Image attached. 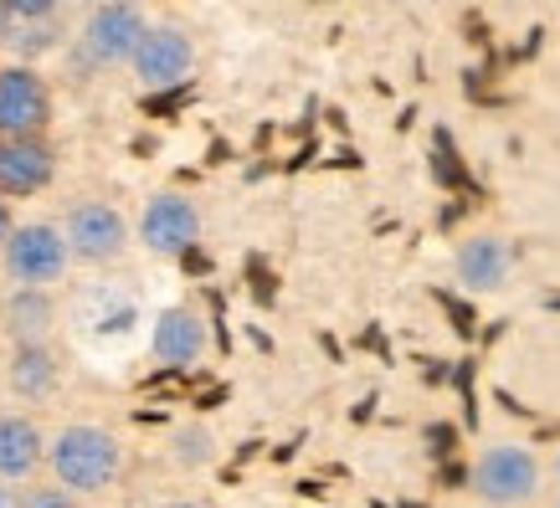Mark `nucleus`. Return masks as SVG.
<instances>
[{"mask_svg": "<svg viewBox=\"0 0 560 508\" xmlns=\"http://www.w3.org/2000/svg\"><path fill=\"white\" fill-rule=\"evenodd\" d=\"M47 468L62 488H72L78 498H83V493L114 488V477L124 473V447L108 426L72 422L47 441Z\"/></svg>", "mask_w": 560, "mask_h": 508, "instance_id": "nucleus-1", "label": "nucleus"}, {"mask_svg": "<svg viewBox=\"0 0 560 508\" xmlns=\"http://www.w3.org/2000/svg\"><path fill=\"white\" fill-rule=\"evenodd\" d=\"M545 468L540 458L520 447V441H493L474 458V473H468V488H474L478 504L489 508H525L540 498Z\"/></svg>", "mask_w": 560, "mask_h": 508, "instance_id": "nucleus-2", "label": "nucleus"}, {"mask_svg": "<svg viewBox=\"0 0 560 508\" xmlns=\"http://www.w3.org/2000/svg\"><path fill=\"white\" fill-rule=\"evenodd\" d=\"M0 257H5L11 283H21V288H51L72 268L68 237L51 221H21V226H11V237L0 241Z\"/></svg>", "mask_w": 560, "mask_h": 508, "instance_id": "nucleus-3", "label": "nucleus"}, {"mask_svg": "<svg viewBox=\"0 0 560 508\" xmlns=\"http://www.w3.org/2000/svg\"><path fill=\"white\" fill-rule=\"evenodd\" d=\"M144 26L150 21H144V11H139L135 0H93L88 26L78 36L83 62L88 68H119V62H129V51L144 36Z\"/></svg>", "mask_w": 560, "mask_h": 508, "instance_id": "nucleus-4", "label": "nucleus"}, {"mask_svg": "<svg viewBox=\"0 0 560 508\" xmlns=\"http://www.w3.org/2000/svg\"><path fill=\"white\" fill-rule=\"evenodd\" d=\"M51 123V87L32 62H5L0 68V139L47 134Z\"/></svg>", "mask_w": 560, "mask_h": 508, "instance_id": "nucleus-5", "label": "nucleus"}, {"mask_svg": "<svg viewBox=\"0 0 560 508\" xmlns=\"http://www.w3.org/2000/svg\"><path fill=\"white\" fill-rule=\"evenodd\" d=\"M62 237H68L72 262H93V268H103V262H119L124 257V247H129V226H124V216L108 201H78L68 211V221H62Z\"/></svg>", "mask_w": 560, "mask_h": 508, "instance_id": "nucleus-6", "label": "nucleus"}, {"mask_svg": "<svg viewBox=\"0 0 560 508\" xmlns=\"http://www.w3.org/2000/svg\"><path fill=\"white\" fill-rule=\"evenodd\" d=\"M129 68L144 87H186L190 68H196V42L180 26H144V36L129 51Z\"/></svg>", "mask_w": 560, "mask_h": 508, "instance_id": "nucleus-7", "label": "nucleus"}, {"mask_svg": "<svg viewBox=\"0 0 560 508\" xmlns=\"http://www.w3.org/2000/svg\"><path fill=\"white\" fill-rule=\"evenodd\" d=\"M139 241L160 257H180L201 241V211L190 196H175V190H160L150 196L144 216H139Z\"/></svg>", "mask_w": 560, "mask_h": 508, "instance_id": "nucleus-8", "label": "nucleus"}, {"mask_svg": "<svg viewBox=\"0 0 560 508\" xmlns=\"http://www.w3.org/2000/svg\"><path fill=\"white\" fill-rule=\"evenodd\" d=\"M57 175V154L42 134L26 139H0V196L5 201H26V196H42Z\"/></svg>", "mask_w": 560, "mask_h": 508, "instance_id": "nucleus-9", "label": "nucleus"}, {"mask_svg": "<svg viewBox=\"0 0 560 508\" xmlns=\"http://www.w3.org/2000/svg\"><path fill=\"white\" fill-rule=\"evenodd\" d=\"M150 350L160 365H171V370H186L196 359L206 355V319L196 308H165L160 319H154V339Z\"/></svg>", "mask_w": 560, "mask_h": 508, "instance_id": "nucleus-10", "label": "nucleus"}, {"mask_svg": "<svg viewBox=\"0 0 560 508\" xmlns=\"http://www.w3.org/2000/svg\"><path fill=\"white\" fill-rule=\"evenodd\" d=\"M42 462H47L42 426H36L32 416H21V411H5V416H0V477H5V483H21V477H32Z\"/></svg>", "mask_w": 560, "mask_h": 508, "instance_id": "nucleus-11", "label": "nucleus"}, {"mask_svg": "<svg viewBox=\"0 0 560 508\" xmlns=\"http://www.w3.org/2000/svg\"><path fill=\"white\" fill-rule=\"evenodd\" d=\"M453 268H458V283L474 293H493L504 288V277H510L514 268V252L504 237H474L463 241L458 257H453Z\"/></svg>", "mask_w": 560, "mask_h": 508, "instance_id": "nucleus-12", "label": "nucleus"}, {"mask_svg": "<svg viewBox=\"0 0 560 508\" xmlns=\"http://www.w3.org/2000/svg\"><path fill=\"white\" fill-rule=\"evenodd\" d=\"M5 380H11V390H16L21 401H47L51 390H57V380H62V365L47 350V339L42 344H16Z\"/></svg>", "mask_w": 560, "mask_h": 508, "instance_id": "nucleus-13", "label": "nucleus"}, {"mask_svg": "<svg viewBox=\"0 0 560 508\" xmlns=\"http://www.w3.org/2000/svg\"><path fill=\"white\" fill-rule=\"evenodd\" d=\"M57 323V308H51V293L47 288H21L5 298V334L16 344H42Z\"/></svg>", "mask_w": 560, "mask_h": 508, "instance_id": "nucleus-14", "label": "nucleus"}, {"mask_svg": "<svg viewBox=\"0 0 560 508\" xmlns=\"http://www.w3.org/2000/svg\"><path fill=\"white\" fill-rule=\"evenodd\" d=\"M57 36H62L57 16H36V21H21L16 36H11V47H16L21 62H32V57H42V51L57 47Z\"/></svg>", "mask_w": 560, "mask_h": 508, "instance_id": "nucleus-15", "label": "nucleus"}, {"mask_svg": "<svg viewBox=\"0 0 560 508\" xmlns=\"http://www.w3.org/2000/svg\"><path fill=\"white\" fill-rule=\"evenodd\" d=\"M16 508H83L78 493L62 488L57 477L51 483H32V488H16Z\"/></svg>", "mask_w": 560, "mask_h": 508, "instance_id": "nucleus-16", "label": "nucleus"}, {"mask_svg": "<svg viewBox=\"0 0 560 508\" xmlns=\"http://www.w3.org/2000/svg\"><path fill=\"white\" fill-rule=\"evenodd\" d=\"M11 21H36V16H57V0H0Z\"/></svg>", "mask_w": 560, "mask_h": 508, "instance_id": "nucleus-17", "label": "nucleus"}, {"mask_svg": "<svg viewBox=\"0 0 560 508\" xmlns=\"http://www.w3.org/2000/svg\"><path fill=\"white\" fill-rule=\"evenodd\" d=\"M180 462H190V468H196V462H206V432H180Z\"/></svg>", "mask_w": 560, "mask_h": 508, "instance_id": "nucleus-18", "label": "nucleus"}, {"mask_svg": "<svg viewBox=\"0 0 560 508\" xmlns=\"http://www.w3.org/2000/svg\"><path fill=\"white\" fill-rule=\"evenodd\" d=\"M11 226H16V221H11V201H5V196H0V241L11 237Z\"/></svg>", "mask_w": 560, "mask_h": 508, "instance_id": "nucleus-19", "label": "nucleus"}, {"mask_svg": "<svg viewBox=\"0 0 560 508\" xmlns=\"http://www.w3.org/2000/svg\"><path fill=\"white\" fill-rule=\"evenodd\" d=\"M0 508H16V488H11L5 477H0Z\"/></svg>", "mask_w": 560, "mask_h": 508, "instance_id": "nucleus-20", "label": "nucleus"}, {"mask_svg": "<svg viewBox=\"0 0 560 508\" xmlns=\"http://www.w3.org/2000/svg\"><path fill=\"white\" fill-rule=\"evenodd\" d=\"M5 32H11V11L0 5V42H5Z\"/></svg>", "mask_w": 560, "mask_h": 508, "instance_id": "nucleus-21", "label": "nucleus"}, {"mask_svg": "<svg viewBox=\"0 0 560 508\" xmlns=\"http://www.w3.org/2000/svg\"><path fill=\"white\" fill-rule=\"evenodd\" d=\"M165 508H206V504H190V498H175V504H165Z\"/></svg>", "mask_w": 560, "mask_h": 508, "instance_id": "nucleus-22", "label": "nucleus"}, {"mask_svg": "<svg viewBox=\"0 0 560 508\" xmlns=\"http://www.w3.org/2000/svg\"><path fill=\"white\" fill-rule=\"evenodd\" d=\"M556 477H560V458H556Z\"/></svg>", "mask_w": 560, "mask_h": 508, "instance_id": "nucleus-23", "label": "nucleus"}, {"mask_svg": "<svg viewBox=\"0 0 560 508\" xmlns=\"http://www.w3.org/2000/svg\"><path fill=\"white\" fill-rule=\"evenodd\" d=\"M78 5H93V0H78Z\"/></svg>", "mask_w": 560, "mask_h": 508, "instance_id": "nucleus-24", "label": "nucleus"}, {"mask_svg": "<svg viewBox=\"0 0 560 508\" xmlns=\"http://www.w3.org/2000/svg\"><path fill=\"white\" fill-rule=\"evenodd\" d=\"M556 508H560V498H556Z\"/></svg>", "mask_w": 560, "mask_h": 508, "instance_id": "nucleus-25", "label": "nucleus"}]
</instances>
